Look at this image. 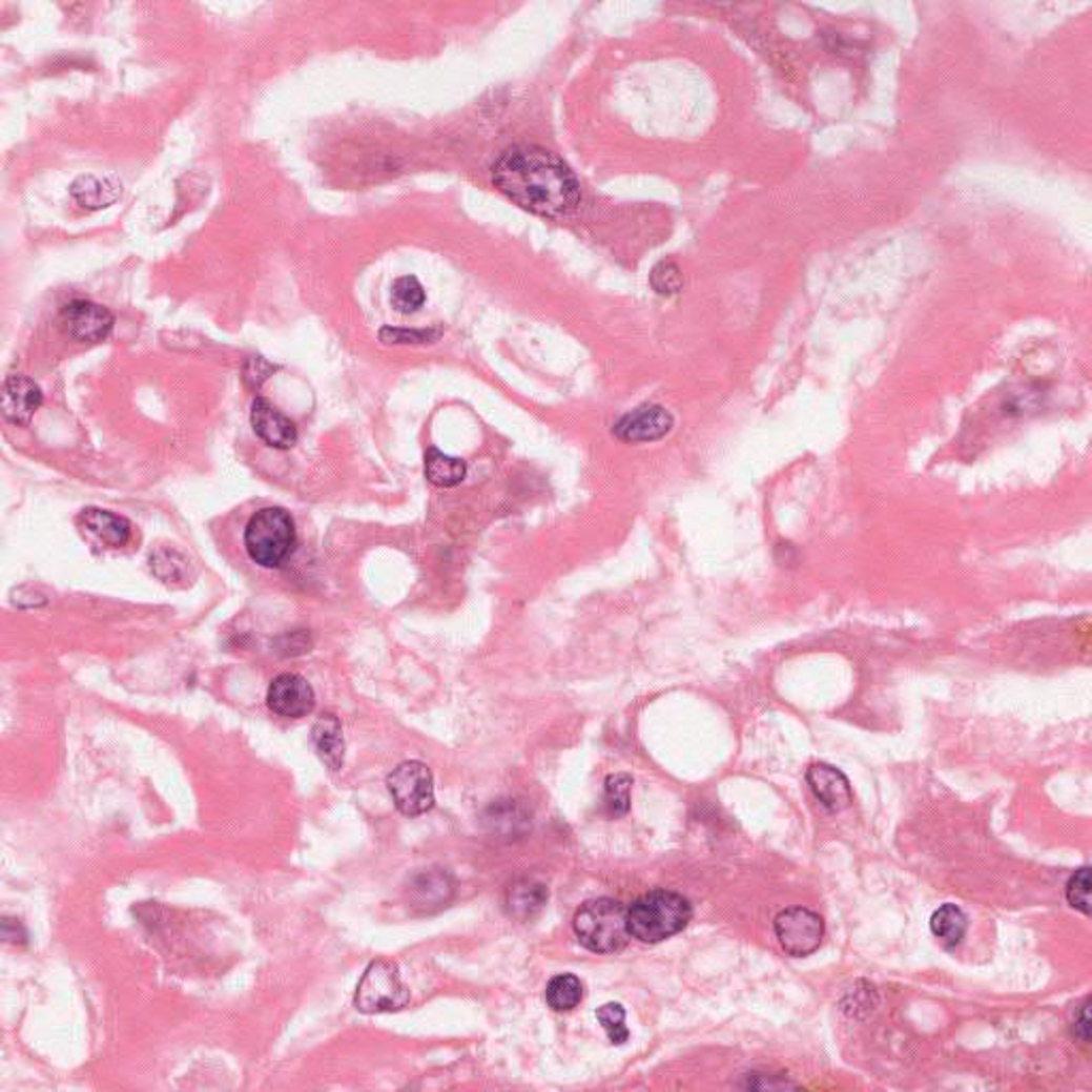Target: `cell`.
<instances>
[{
    "mask_svg": "<svg viewBox=\"0 0 1092 1092\" xmlns=\"http://www.w3.org/2000/svg\"><path fill=\"white\" fill-rule=\"evenodd\" d=\"M491 171L497 190L532 213L563 218L580 203L574 173L538 145H515L495 161Z\"/></svg>",
    "mask_w": 1092,
    "mask_h": 1092,
    "instance_id": "6da1fadb",
    "label": "cell"
},
{
    "mask_svg": "<svg viewBox=\"0 0 1092 1092\" xmlns=\"http://www.w3.org/2000/svg\"><path fill=\"white\" fill-rule=\"evenodd\" d=\"M627 932L642 943H660L679 934L692 920V905L671 890H653L627 907Z\"/></svg>",
    "mask_w": 1092,
    "mask_h": 1092,
    "instance_id": "7a4b0ae2",
    "label": "cell"
},
{
    "mask_svg": "<svg viewBox=\"0 0 1092 1092\" xmlns=\"http://www.w3.org/2000/svg\"><path fill=\"white\" fill-rule=\"evenodd\" d=\"M244 544L256 565L280 568L297 547L295 521L284 508H261L246 526Z\"/></svg>",
    "mask_w": 1092,
    "mask_h": 1092,
    "instance_id": "3957f363",
    "label": "cell"
},
{
    "mask_svg": "<svg viewBox=\"0 0 1092 1092\" xmlns=\"http://www.w3.org/2000/svg\"><path fill=\"white\" fill-rule=\"evenodd\" d=\"M627 909L613 899H596L580 905L574 915V932L582 948L596 954H613L623 950L627 932Z\"/></svg>",
    "mask_w": 1092,
    "mask_h": 1092,
    "instance_id": "277c9868",
    "label": "cell"
},
{
    "mask_svg": "<svg viewBox=\"0 0 1092 1092\" xmlns=\"http://www.w3.org/2000/svg\"><path fill=\"white\" fill-rule=\"evenodd\" d=\"M410 990L399 977V969L391 961H374L363 973L356 992L354 1007L360 1013H391L408 1005Z\"/></svg>",
    "mask_w": 1092,
    "mask_h": 1092,
    "instance_id": "5b68a950",
    "label": "cell"
},
{
    "mask_svg": "<svg viewBox=\"0 0 1092 1092\" xmlns=\"http://www.w3.org/2000/svg\"><path fill=\"white\" fill-rule=\"evenodd\" d=\"M393 803L399 813L408 818L423 816L433 809L435 791H433V775L427 764L410 760L399 764L387 779Z\"/></svg>",
    "mask_w": 1092,
    "mask_h": 1092,
    "instance_id": "8992f818",
    "label": "cell"
},
{
    "mask_svg": "<svg viewBox=\"0 0 1092 1092\" xmlns=\"http://www.w3.org/2000/svg\"><path fill=\"white\" fill-rule=\"evenodd\" d=\"M775 934L785 954L805 959L822 945L824 920L811 909L789 907L775 918Z\"/></svg>",
    "mask_w": 1092,
    "mask_h": 1092,
    "instance_id": "52a82bcc",
    "label": "cell"
},
{
    "mask_svg": "<svg viewBox=\"0 0 1092 1092\" xmlns=\"http://www.w3.org/2000/svg\"><path fill=\"white\" fill-rule=\"evenodd\" d=\"M675 418L673 414L658 404L640 406L627 414H623L615 427L613 433L615 438L627 445H644V442H658L673 431Z\"/></svg>",
    "mask_w": 1092,
    "mask_h": 1092,
    "instance_id": "ba28073f",
    "label": "cell"
},
{
    "mask_svg": "<svg viewBox=\"0 0 1092 1092\" xmlns=\"http://www.w3.org/2000/svg\"><path fill=\"white\" fill-rule=\"evenodd\" d=\"M62 329L68 337L82 344H95L105 339L114 329V314L92 302L78 300L64 306L60 314Z\"/></svg>",
    "mask_w": 1092,
    "mask_h": 1092,
    "instance_id": "9c48e42d",
    "label": "cell"
},
{
    "mask_svg": "<svg viewBox=\"0 0 1092 1092\" xmlns=\"http://www.w3.org/2000/svg\"><path fill=\"white\" fill-rule=\"evenodd\" d=\"M269 708L286 719H302L314 710L316 694L312 685L295 673L275 677L267 689Z\"/></svg>",
    "mask_w": 1092,
    "mask_h": 1092,
    "instance_id": "30bf717a",
    "label": "cell"
},
{
    "mask_svg": "<svg viewBox=\"0 0 1092 1092\" xmlns=\"http://www.w3.org/2000/svg\"><path fill=\"white\" fill-rule=\"evenodd\" d=\"M250 423L259 438L275 449V451H288L297 445V427L286 414H282L269 399L256 397L252 401Z\"/></svg>",
    "mask_w": 1092,
    "mask_h": 1092,
    "instance_id": "8fae6325",
    "label": "cell"
},
{
    "mask_svg": "<svg viewBox=\"0 0 1092 1092\" xmlns=\"http://www.w3.org/2000/svg\"><path fill=\"white\" fill-rule=\"evenodd\" d=\"M455 884L451 875L442 868H429L418 872V875L410 882L408 888V901L410 907L418 909L420 913H433L453 899Z\"/></svg>",
    "mask_w": 1092,
    "mask_h": 1092,
    "instance_id": "7c38bea8",
    "label": "cell"
},
{
    "mask_svg": "<svg viewBox=\"0 0 1092 1092\" xmlns=\"http://www.w3.org/2000/svg\"><path fill=\"white\" fill-rule=\"evenodd\" d=\"M807 783L826 811L835 813L851 805L853 791L849 779L839 768L824 762L813 764L807 770Z\"/></svg>",
    "mask_w": 1092,
    "mask_h": 1092,
    "instance_id": "4fadbf2b",
    "label": "cell"
},
{
    "mask_svg": "<svg viewBox=\"0 0 1092 1092\" xmlns=\"http://www.w3.org/2000/svg\"><path fill=\"white\" fill-rule=\"evenodd\" d=\"M43 404L41 389L26 376H9L3 385V414L14 425H28Z\"/></svg>",
    "mask_w": 1092,
    "mask_h": 1092,
    "instance_id": "5bb4252c",
    "label": "cell"
},
{
    "mask_svg": "<svg viewBox=\"0 0 1092 1092\" xmlns=\"http://www.w3.org/2000/svg\"><path fill=\"white\" fill-rule=\"evenodd\" d=\"M312 743H314L318 758L331 770H339L344 766L346 743H344V735H342V723L335 715L325 713L316 719V723L312 725Z\"/></svg>",
    "mask_w": 1092,
    "mask_h": 1092,
    "instance_id": "9a60e30c",
    "label": "cell"
},
{
    "mask_svg": "<svg viewBox=\"0 0 1092 1092\" xmlns=\"http://www.w3.org/2000/svg\"><path fill=\"white\" fill-rule=\"evenodd\" d=\"M549 901V892L534 880H519L506 892V909L519 922L536 918Z\"/></svg>",
    "mask_w": 1092,
    "mask_h": 1092,
    "instance_id": "2e32d148",
    "label": "cell"
},
{
    "mask_svg": "<svg viewBox=\"0 0 1092 1092\" xmlns=\"http://www.w3.org/2000/svg\"><path fill=\"white\" fill-rule=\"evenodd\" d=\"M80 521L86 528V532L92 534L105 547L118 549L124 547L130 538V526L126 519L107 511H99V508H88V511L82 513Z\"/></svg>",
    "mask_w": 1092,
    "mask_h": 1092,
    "instance_id": "e0dca14e",
    "label": "cell"
},
{
    "mask_svg": "<svg viewBox=\"0 0 1092 1092\" xmlns=\"http://www.w3.org/2000/svg\"><path fill=\"white\" fill-rule=\"evenodd\" d=\"M122 186L114 178H97L82 176L70 186V197L76 199L84 209H103L118 201Z\"/></svg>",
    "mask_w": 1092,
    "mask_h": 1092,
    "instance_id": "ac0fdd59",
    "label": "cell"
},
{
    "mask_svg": "<svg viewBox=\"0 0 1092 1092\" xmlns=\"http://www.w3.org/2000/svg\"><path fill=\"white\" fill-rule=\"evenodd\" d=\"M969 920L959 905L945 903L930 918V930L945 950H954L967 934Z\"/></svg>",
    "mask_w": 1092,
    "mask_h": 1092,
    "instance_id": "d6986e66",
    "label": "cell"
},
{
    "mask_svg": "<svg viewBox=\"0 0 1092 1092\" xmlns=\"http://www.w3.org/2000/svg\"><path fill=\"white\" fill-rule=\"evenodd\" d=\"M466 474H468V466L463 459L445 455L438 449H431L425 455V476L435 487H445V489L457 487L466 478Z\"/></svg>",
    "mask_w": 1092,
    "mask_h": 1092,
    "instance_id": "ffe728a7",
    "label": "cell"
},
{
    "mask_svg": "<svg viewBox=\"0 0 1092 1092\" xmlns=\"http://www.w3.org/2000/svg\"><path fill=\"white\" fill-rule=\"evenodd\" d=\"M582 1001V984L576 975L563 973L549 982L547 986V1003L555 1011H570Z\"/></svg>",
    "mask_w": 1092,
    "mask_h": 1092,
    "instance_id": "44dd1931",
    "label": "cell"
},
{
    "mask_svg": "<svg viewBox=\"0 0 1092 1092\" xmlns=\"http://www.w3.org/2000/svg\"><path fill=\"white\" fill-rule=\"evenodd\" d=\"M511 820L528 824V816L521 811V807L515 803V800H499V803L491 805V809L485 816V822L491 826V830L501 832V835L519 832V828L515 824H511Z\"/></svg>",
    "mask_w": 1092,
    "mask_h": 1092,
    "instance_id": "7402d4cb",
    "label": "cell"
},
{
    "mask_svg": "<svg viewBox=\"0 0 1092 1092\" xmlns=\"http://www.w3.org/2000/svg\"><path fill=\"white\" fill-rule=\"evenodd\" d=\"M391 302L393 308L401 314H412L425 304V288L414 275H404L395 280L391 290Z\"/></svg>",
    "mask_w": 1092,
    "mask_h": 1092,
    "instance_id": "603a6c76",
    "label": "cell"
},
{
    "mask_svg": "<svg viewBox=\"0 0 1092 1092\" xmlns=\"http://www.w3.org/2000/svg\"><path fill=\"white\" fill-rule=\"evenodd\" d=\"M630 791H632V777L630 775H611L606 779L604 787V803L611 816H625L630 811Z\"/></svg>",
    "mask_w": 1092,
    "mask_h": 1092,
    "instance_id": "cb8c5ba5",
    "label": "cell"
},
{
    "mask_svg": "<svg viewBox=\"0 0 1092 1092\" xmlns=\"http://www.w3.org/2000/svg\"><path fill=\"white\" fill-rule=\"evenodd\" d=\"M596 1015H598V1023L606 1031L611 1044L621 1046V1044H625L630 1039V1031L625 1027V1009L619 1003L602 1005L596 1011Z\"/></svg>",
    "mask_w": 1092,
    "mask_h": 1092,
    "instance_id": "d4e9b609",
    "label": "cell"
},
{
    "mask_svg": "<svg viewBox=\"0 0 1092 1092\" xmlns=\"http://www.w3.org/2000/svg\"><path fill=\"white\" fill-rule=\"evenodd\" d=\"M651 286L658 295H677L679 290H683V273L679 265L673 261H662L655 265L651 271Z\"/></svg>",
    "mask_w": 1092,
    "mask_h": 1092,
    "instance_id": "484cf974",
    "label": "cell"
},
{
    "mask_svg": "<svg viewBox=\"0 0 1092 1092\" xmlns=\"http://www.w3.org/2000/svg\"><path fill=\"white\" fill-rule=\"evenodd\" d=\"M1067 901L1073 909L1081 911L1084 915L1090 913V868L1081 866L1077 868L1071 880L1067 882Z\"/></svg>",
    "mask_w": 1092,
    "mask_h": 1092,
    "instance_id": "4316f807",
    "label": "cell"
},
{
    "mask_svg": "<svg viewBox=\"0 0 1092 1092\" xmlns=\"http://www.w3.org/2000/svg\"><path fill=\"white\" fill-rule=\"evenodd\" d=\"M438 331H416V329H383L380 339L385 344H423L438 337Z\"/></svg>",
    "mask_w": 1092,
    "mask_h": 1092,
    "instance_id": "83f0119b",
    "label": "cell"
},
{
    "mask_svg": "<svg viewBox=\"0 0 1092 1092\" xmlns=\"http://www.w3.org/2000/svg\"><path fill=\"white\" fill-rule=\"evenodd\" d=\"M271 370L273 368L269 366L265 358L250 356L248 363H246V368H244V380H246V385L250 389H259L267 380V376L271 374Z\"/></svg>",
    "mask_w": 1092,
    "mask_h": 1092,
    "instance_id": "f1b7e54d",
    "label": "cell"
},
{
    "mask_svg": "<svg viewBox=\"0 0 1092 1092\" xmlns=\"http://www.w3.org/2000/svg\"><path fill=\"white\" fill-rule=\"evenodd\" d=\"M3 936L7 943H24L26 941V928L20 924V920L5 918L3 920Z\"/></svg>",
    "mask_w": 1092,
    "mask_h": 1092,
    "instance_id": "f546056e",
    "label": "cell"
},
{
    "mask_svg": "<svg viewBox=\"0 0 1092 1092\" xmlns=\"http://www.w3.org/2000/svg\"><path fill=\"white\" fill-rule=\"evenodd\" d=\"M1073 1035L1075 1039H1079L1081 1044H1088L1090 1042V1017H1088V1005L1081 1007L1079 1011V1017L1073 1023Z\"/></svg>",
    "mask_w": 1092,
    "mask_h": 1092,
    "instance_id": "4dcf8cb0",
    "label": "cell"
}]
</instances>
